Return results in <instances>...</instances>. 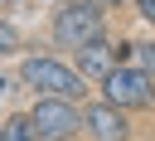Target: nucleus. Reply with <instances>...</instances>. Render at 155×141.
<instances>
[{"label": "nucleus", "instance_id": "7", "mask_svg": "<svg viewBox=\"0 0 155 141\" xmlns=\"http://www.w3.org/2000/svg\"><path fill=\"white\" fill-rule=\"evenodd\" d=\"M126 63L155 78V39H126Z\"/></svg>", "mask_w": 155, "mask_h": 141}, {"label": "nucleus", "instance_id": "2", "mask_svg": "<svg viewBox=\"0 0 155 141\" xmlns=\"http://www.w3.org/2000/svg\"><path fill=\"white\" fill-rule=\"evenodd\" d=\"M102 29H107V5H102V0H58L53 15H48V39H53V49H63V53L82 49V44L97 39Z\"/></svg>", "mask_w": 155, "mask_h": 141}, {"label": "nucleus", "instance_id": "4", "mask_svg": "<svg viewBox=\"0 0 155 141\" xmlns=\"http://www.w3.org/2000/svg\"><path fill=\"white\" fill-rule=\"evenodd\" d=\"M97 88H102V97H107L111 107H121V112H155V78L140 73V68H131V63H116Z\"/></svg>", "mask_w": 155, "mask_h": 141}, {"label": "nucleus", "instance_id": "12", "mask_svg": "<svg viewBox=\"0 0 155 141\" xmlns=\"http://www.w3.org/2000/svg\"><path fill=\"white\" fill-rule=\"evenodd\" d=\"M15 5H24V0H0V10H15Z\"/></svg>", "mask_w": 155, "mask_h": 141}, {"label": "nucleus", "instance_id": "6", "mask_svg": "<svg viewBox=\"0 0 155 141\" xmlns=\"http://www.w3.org/2000/svg\"><path fill=\"white\" fill-rule=\"evenodd\" d=\"M82 141H131V112L111 107L107 97L82 102Z\"/></svg>", "mask_w": 155, "mask_h": 141}, {"label": "nucleus", "instance_id": "10", "mask_svg": "<svg viewBox=\"0 0 155 141\" xmlns=\"http://www.w3.org/2000/svg\"><path fill=\"white\" fill-rule=\"evenodd\" d=\"M131 5H136V15H140L145 24H155V0H131Z\"/></svg>", "mask_w": 155, "mask_h": 141}, {"label": "nucleus", "instance_id": "11", "mask_svg": "<svg viewBox=\"0 0 155 141\" xmlns=\"http://www.w3.org/2000/svg\"><path fill=\"white\" fill-rule=\"evenodd\" d=\"M102 5H107V10H121V5H131V0H102Z\"/></svg>", "mask_w": 155, "mask_h": 141}, {"label": "nucleus", "instance_id": "3", "mask_svg": "<svg viewBox=\"0 0 155 141\" xmlns=\"http://www.w3.org/2000/svg\"><path fill=\"white\" fill-rule=\"evenodd\" d=\"M29 126H34L39 141H78V136H82V102L34 97V102H29Z\"/></svg>", "mask_w": 155, "mask_h": 141}, {"label": "nucleus", "instance_id": "1", "mask_svg": "<svg viewBox=\"0 0 155 141\" xmlns=\"http://www.w3.org/2000/svg\"><path fill=\"white\" fill-rule=\"evenodd\" d=\"M19 83L34 97H68V102H87V78L58 58V53H29L19 58Z\"/></svg>", "mask_w": 155, "mask_h": 141}, {"label": "nucleus", "instance_id": "5", "mask_svg": "<svg viewBox=\"0 0 155 141\" xmlns=\"http://www.w3.org/2000/svg\"><path fill=\"white\" fill-rule=\"evenodd\" d=\"M116 63H126V39H111L107 29L97 39H87L82 49H73V68L87 78V83H102Z\"/></svg>", "mask_w": 155, "mask_h": 141}, {"label": "nucleus", "instance_id": "8", "mask_svg": "<svg viewBox=\"0 0 155 141\" xmlns=\"http://www.w3.org/2000/svg\"><path fill=\"white\" fill-rule=\"evenodd\" d=\"M0 141H39L34 126H29V112H10L0 122Z\"/></svg>", "mask_w": 155, "mask_h": 141}, {"label": "nucleus", "instance_id": "14", "mask_svg": "<svg viewBox=\"0 0 155 141\" xmlns=\"http://www.w3.org/2000/svg\"><path fill=\"white\" fill-rule=\"evenodd\" d=\"M34 5H39V0H34Z\"/></svg>", "mask_w": 155, "mask_h": 141}, {"label": "nucleus", "instance_id": "9", "mask_svg": "<svg viewBox=\"0 0 155 141\" xmlns=\"http://www.w3.org/2000/svg\"><path fill=\"white\" fill-rule=\"evenodd\" d=\"M19 49H24V34L15 29V19L0 15V53H19Z\"/></svg>", "mask_w": 155, "mask_h": 141}, {"label": "nucleus", "instance_id": "13", "mask_svg": "<svg viewBox=\"0 0 155 141\" xmlns=\"http://www.w3.org/2000/svg\"><path fill=\"white\" fill-rule=\"evenodd\" d=\"M5 88H10V78H5V73H0V92H5Z\"/></svg>", "mask_w": 155, "mask_h": 141}]
</instances>
